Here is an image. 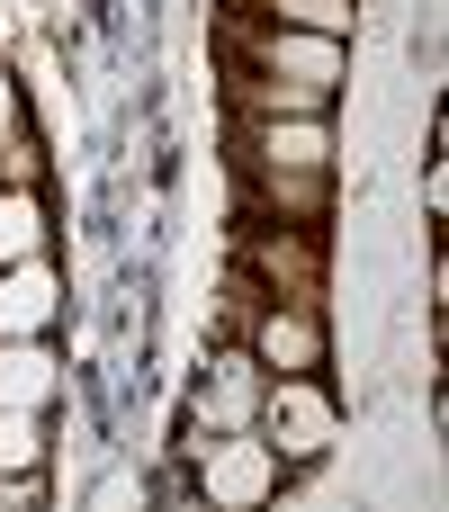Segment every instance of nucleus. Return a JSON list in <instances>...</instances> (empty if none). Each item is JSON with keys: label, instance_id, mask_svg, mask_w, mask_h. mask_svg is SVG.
<instances>
[{"label": "nucleus", "instance_id": "1", "mask_svg": "<svg viewBox=\"0 0 449 512\" xmlns=\"http://www.w3.org/2000/svg\"><path fill=\"white\" fill-rule=\"evenodd\" d=\"M225 288L324 306V234L315 225H288V216H243L234 225V279Z\"/></svg>", "mask_w": 449, "mask_h": 512}, {"label": "nucleus", "instance_id": "2", "mask_svg": "<svg viewBox=\"0 0 449 512\" xmlns=\"http://www.w3.org/2000/svg\"><path fill=\"white\" fill-rule=\"evenodd\" d=\"M225 315H234V333H243V360H252L261 378L324 369V360H333L324 306H306V297H243V288H225Z\"/></svg>", "mask_w": 449, "mask_h": 512}, {"label": "nucleus", "instance_id": "3", "mask_svg": "<svg viewBox=\"0 0 449 512\" xmlns=\"http://www.w3.org/2000/svg\"><path fill=\"white\" fill-rule=\"evenodd\" d=\"M216 45H225V63H252V72H270V81H306V90H333L342 81V63H351V45L342 36H315V27H270V18H216Z\"/></svg>", "mask_w": 449, "mask_h": 512}, {"label": "nucleus", "instance_id": "4", "mask_svg": "<svg viewBox=\"0 0 449 512\" xmlns=\"http://www.w3.org/2000/svg\"><path fill=\"white\" fill-rule=\"evenodd\" d=\"M252 432L270 441V459L306 468L342 441V405L324 387V369H288V378H261V405H252Z\"/></svg>", "mask_w": 449, "mask_h": 512}, {"label": "nucleus", "instance_id": "5", "mask_svg": "<svg viewBox=\"0 0 449 512\" xmlns=\"http://www.w3.org/2000/svg\"><path fill=\"white\" fill-rule=\"evenodd\" d=\"M234 171H333V126L324 117H225Z\"/></svg>", "mask_w": 449, "mask_h": 512}, {"label": "nucleus", "instance_id": "6", "mask_svg": "<svg viewBox=\"0 0 449 512\" xmlns=\"http://www.w3.org/2000/svg\"><path fill=\"white\" fill-rule=\"evenodd\" d=\"M198 486L216 504H261L279 486V459H270L261 432H216V441H198Z\"/></svg>", "mask_w": 449, "mask_h": 512}, {"label": "nucleus", "instance_id": "7", "mask_svg": "<svg viewBox=\"0 0 449 512\" xmlns=\"http://www.w3.org/2000/svg\"><path fill=\"white\" fill-rule=\"evenodd\" d=\"M324 207H333V171H243V216L324 225Z\"/></svg>", "mask_w": 449, "mask_h": 512}, {"label": "nucleus", "instance_id": "8", "mask_svg": "<svg viewBox=\"0 0 449 512\" xmlns=\"http://www.w3.org/2000/svg\"><path fill=\"white\" fill-rule=\"evenodd\" d=\"M54 315H63V279L45 270V252H36V261H9V270H0V342L45 333Z\"/></svg>", "mask_w": 449, "mask_h": 512}, {"label": "nucleus", "instance_id": "9", "mask_svg": "<svg viewBox=\"0 0 449 512\" xmlns=\"http://www.w3.org/2000/svg\"><path fill=\"white\" fill-rule=\"evenodd\" d=\"M333 90H306V81H270L252 63H225V117H324Z\"/></svg>", "mask_w": 449, "mask_h": 512}, {"label": "nucleus", "instance_id": "10", "mask_svg": "<svg viewBox=\"0 0 449 512\" xmlns=\"http://www.w3.org/2000/svg\"><path fill=\"white\" fill-rule=\"evenodd\" d=\"M54 387H63V369H54V351H45V333H27V342H0V405H54Z\"/></svg>", "mask_w": 449, "mask_h": 512}, {"label": "nucleus", "instance_id": "11", "mask_svg": "<svg viewBox=\"0 0 449 512\" xmlns=\"http://www.w3.org/2000/svg\"><path fill=\"white\" fill-rule=\"evenodd\" d=\"M234 18H270V27H315V36H342L351 45V0H225Z\"/></svg>", "mask_w": 449, "mask_h": 512}, {"label": "nucleus", "instance_id": "12", "mask_svg": "<svg viewBox=\"0 0 449 512\" xmlns=\"http://www.w3.org/2000/svg\"><path fill=\"white\" fill-rule=\"evenodd\" d=\"M45 252V198L36 189H0V270Z\"/></svg>", "mask_w": 449, "mask_h": 512}, {"label": "nucleus", "instance_id": "13", "mask_svg": "<svg viewBox=\"0 0 449 512\" xmlns=\"http://www.w3.org/2000/svg\"><path fill=\"white\" fill-rule=\"evenodd\" d=\"M36 468H45V414L0 405V477H36Z\"/></svg>", "mask_w": 449, "mask_h": 512}, {"label": "nucleus", "instance_id": "14", "mask_svg": "<svg viewBox=\"0 0 449 512\" xmlns=\"http://www.w3.org/2000/svg\"><path fill=\"white\" fill-rule=\"evenodd\" d=\"M36 180H45V153H36V135L18 126V135L0 144V189H36Z\"/></svg>", "mask_w": 449, "mask_h": 512}, {"label": "nucleus", "instance_id": "15", "mask_svg": "<svg viewBox=\"0 0 449 512\" xmlns=\"http://www.w3.org/2000/svg\"><path fill=\"white\" fill-rule=\"evenodd\" d=\"M27 126V108H18V81H9V63H0V144Z\"/></svg>", "mask_w": 449, "mask_h": 512}, {"label": "nucleus", "instance_id": "16", "mask_svg": "<svg viewBox=\"0 0 449 512\" xmlns=\"http://www.w3.org/2000/svg\"><path fill=\"white\" fill-rule=\"evenodd\" d=\"M27 495H36V477H0V512H18Z\"/></svg>", "mask_w": 449, "mask_h": 512}]
</instances>
